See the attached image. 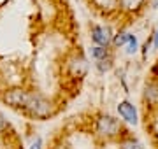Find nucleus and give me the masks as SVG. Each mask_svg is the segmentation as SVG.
Masks as SVG:
<instances>
[{
    "mask_svg": "<svg viewBox=\"0 0 158 149\" xmlns=\"http://www.w3.org/2000/svg\"><path fill=\"white\" fill-rule=\"evenodd\" d=\"M25 112L37 119H48L49 116L55 114V107L48 98L40 97L39 93H30L28 103L25 107Z\"/></svg>",
    "mask_w": 158,
    "mask_h": 149,
    "instance_id": "nucleus-2",
    "label": "nucleus"
},
{
    "mask_svg": "<svg viewBox=\"0 0 158 149\" xmlns=\"http://www.w3.org/2000/svg\"><path fill=\"white\" fill-rule=\"evenodd\" d=\"M118 112L127 123H130V125H137V111L130 102H127V100L119 102L118 103Z\"/></svg>",
    "mask_w": 158,
    "mask_h": 149,
    "instance_id": "nucleus-5",
    "label": "nucleus"
},
{
    "mask_svg": "<svg viewBox=\"0 0 158 149\" xmlns=\"http://www.w3.org/2000/svg\"><path fill=\"white\" fill-rule=\"evenodd\" d=\"M95 132L98 137L111 140V139H118L119 135H125V128L121 125V121L116 119L114 116L100 114L95 121Z\"/></svg>",
    "mask_w": 158,
    "mask_h": 149,
    "instance_id": "nucleus-1",
    "label": "nucleus"
},
{
    "mask_svg": "<svg viewBox=\"0 0 158 149\" xmlns=\"http://www.w3.org/2000/svg\"><path fill=\"white\" fill-rule=\"evenodd\" d=\"M146 0H119V7L127 12H135L144 6Z\"/></svg>",
    "mask_w": 158,
    "mask_h": 149,
    "instance_id": "nucleus-8",
    "label": "nucleus"
},
{
    "mask_svg": "<svg viewBox=\"0 0 158 149\" xmlns=\"http://www.w3.org/2000/svg\"><path fill=\"white\" fill-rule=\"evenodd\" d=\"M91 4L100 11L109 12V11H114L119 6V0H91Z\"/></svg>",
    "mask_w": 158,
    "mask_h": 149,
    "instance_id": "nucleus-9",
    "label": "nucleus"
},
{
    "mask_svg": "<svg viewBox=\"0 0 158 149\" xmlns=\"http://www.w3.org/2000/svg\"><path fill=\"white\" fill-rule=\"evenodd\" d=\"M144 100H148V103L158 102V84L156 83L146 84V88H144Z\"/></svg>",
    "mask_w": 158,
    "mask_h": 149,
    "instance_id": "nucleus-7",
    "label": "nucleus"
},
{
    "mask_svg": "<svg viewBox=\"0 0 158 149\" xmlns=\"http://www.w3.org/2000/svg\"><path fill=\"white\" fill-rule=\"evenodd\" d=\"M69 67L72 69V74L76 77H83L86 74V70H88V65H86V60L83 56H76L74 60L69 62Z\"/></svg>",
    "mask_w": 158,
    "mask_h": 149,
    "instance_id": "nucleus-6",
    "label": "nucleus"
},
{
    "mask_svg": "<svg viewBox=\"0 0 158 149\" xmlns=\"http://www.w3.org/2000/svg\"><path fill=\"white\" fill-rule=\"evenodd\" d=\"M130 35H132V34H127V32H119V34L113 39L114 46H125V44H128Z\"/></svg>",
    "mask_w": 158,
    "mask_h": 149,
    "instance_id": "nucleus-12",
    "label": "nucleus"
},
{
    "mask_svg": "<svg viewBox=\"0 0 158 149\" xmlns=\"http://www.w3.org/2000/svg\"><path fill=\"white\" fill-rule=\"evenodd\" d=\"M28 98H30V91H25L21 88H14V90H9V91L4 93V102L9 107L23 111V112H25V107L28 103Z\"/></svg>",
    "mask_w": 158,
    "mask_h": 149,
    "instance_id": "nucleus-3",
    "label": "nucleus"
},
{
    "mask_svg": "<svg viewBox=\"0 0 158 149\" xmlns=\"http://www.w3.org/2000/svg\"><path fill=\"white\" fill-rule=\"evenodd\" d=\"M156 7H158V2H156Z\"/></svg>",
    "mask_w": 158,
    "mask_h": 149,
    "instance_id": "nucleus-18",
    "label": "nucleus"
},
{
    "mask_svg": "<svg viewBox=\"0 0 158 149\" xmlns=\"http://www.w3.org/2000/svg\"><path fill=\"white\" fill-rule=\"evenodd\" d=\"M119 149H144L142 144L137 140V139H132V137H125L121 142H119Z\"/></svg>",
    "mask_w": 158,
    "mask_h": 149,
    "instance_id": "nucleus-11",
    "label": "nucleus"
},
{
    "mask_svg": "<svg viewBox=\"0 0 158 149\" xmlns=\"http://www.w3.org/2000/svg\"><path fill=\"white\" fill-rule=\"evenodd\" d=\"M91 39L97 46L107 47L113 40V34H111V28L106 26V25H93L91 26Z\"/></svg>",
    "mask_w": 158,
    "mask_h": 149,
    "instance_id": "nucleus-4",
    "label": "nucleus"
},
{
    "mask_svg": "<svg viewBox=\"0 0 158 149\" xmlns=\"http://www.w3.org/2000/svg\"><path fill=\"white\" fill-rule=\"evenodd\" d=\"M111 63H113V60H111V58H107V60H102V62H97V69L100 70V72H106V70L111 69Z\"/></svg>",
    "mask_w": 158,
    "mask_h": 149,
    "instance_id": "nucleus-14",
    "label": "nucleus"
},
{
    "mask_svg": "<svg viewBox=\"0 0 158 149\" xmlns=\"http://www.w3.org/2000/svg\"><path fill=\"white\" fill-rule=\"evenodd\" d=\"M30 149H42V139L40 137L35 139L34 142H32V146H30Z\"/></svg>",
    "mask_w": 158,
    "mask_h": 149,
    "instance_id": "nucleus-16",
    "label": "nucleus"
},
{
    "mask_svg": "<svg viewBox=\"0 0 158 149\" xmlns=\"http://www.w3.org/2000/svg\"><path fill=\"white\" fill-rule=\"evenodd\" d=\"M91 56L95 58L97 62H102V60H107V58H111V54H109L107 47L95 46V47H91Z\"/></svg>",
    "mask_w": 158,
    "mask_h": 149,
    "instance_id": "nucleus-10",
    "label": "nucleus"
},
{
    "mask_svg": "<svg viewBox=\"0 0 158 149\" xmlns=\"http://www.w3.org/2000/svg\"><path fill=\"white\" fill-rule=\"evenodd\" d=\"M153 44H155V47H158V30L155 32V35H153Z\"/></svg>",
    "mask_w": 158,
    "mask_h": 149,
    "instance_id": "nucleus-17",
    "label": "nucleus"
},
{
    "mask_svg": "<svg viewBox=\"0 0 158 149\" xmlns=\"http://www.w3.org/2000/svg\"><path fill=\"white\" fill-rule=\"evenodd\" d=\"M137 47H139V44H137V37H135V35H130L128 49H127V53H128V54H135V53H137Z\"/></svg>",
    "mask_w": 158,
    "mask_h": 149,
    "instance_id": "nucleus-13",
    "label": "nucleus"
},
{
    "mask_svg": "<svg viewBox=\"0 0 158 149\" xmlns=\"http://www.w3.org/2000/svg\"><path fill=\"white\" fill-rule=\"evenodd\" d=\"M7 130H9V123H7V119L4 118V116L0 114V135H2V133H6Z\"/></svg>",
    "mask_w": 158,
    "mask_h": 149,
    "instance_id": "nucleus-15",
    "label": "nucleus"
}]
</instances>
